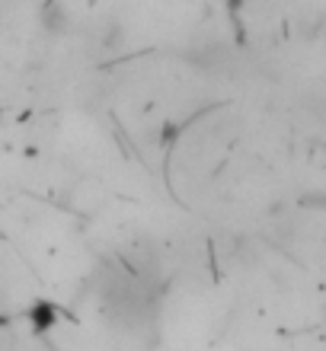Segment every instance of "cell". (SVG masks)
Instances as JSON below:
<instances>
[{
	"label": "cell",
	"instance_id": "6da1fadb",
	"mask_svg": "<svg viewBox=\"0 0 326 351\" xmlns=\"http://www.w3.org/2000/svg\"><path fill=\"white\" fill-rule=\"evenodd\" d=\"M42 26H45L48 32H65L67 29V16L58 0H48L45 3V10H42Z\"/></svg>",
	"mask_w": 326,
	"mask_h": 351
}]
</instances>
